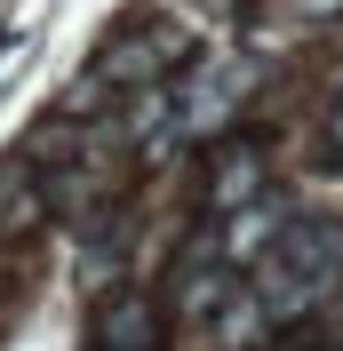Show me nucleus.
Instances as JSON below:
<instances>
[{"instance_id":"obj_1","label":"nucleus","mask_w":343,"mask_h":351,"mask_svg":"<svg viewBox=\"0 0 343 351\" xmlns=\"http://www.w3.org/2000/svg\"><path fill=\"white\" fill-rule=\"evenodd\" d=\"M176 56H184L176 32H128V40H112L104 56H96V80H104V88H152Z\"/></svg>"},{"instance_id":"obj_2","label":"nucleus","mask_w":343,"mask_h":351,"mask_svg":"<svg viewBox=\"0 0 343 351\" xmlns=\"http://www.w3.org/2000/svg\"><path fill=\"white\" fill-rule=\"evenodd\" d=\"M96 343H104V351H152V343H160V311H152V295H104V311H96Z\"/></svg>"},{"instance_id":"obj_3","label":"nucleus","mask_w":343,"mask_h":351,"mask_svg":"<svg viewBox=\"0 0 343 351\" xmlns=\"http://www.w3.org/2000/svg\"><path fill=\"white\" fill-rule=\"evenodd\" d=\"M208 192H215V208H224V216L256 208V199H263V160H256V152H224V160H215V184H208Z\"/></svg>"},{"instance_id":"obj_4","label":"nucleus","mask_w":343,"mask_h":351,"mask_svg":"<svg viewBox=\"0 0 343 351\" xmlns=\"http://www.w3.org/2000/svg\"><path fill=\"white\" fill-rule=\"evenodd\" d=\"M343 0H296V16H335Z\"/></svg>"},{"instance_id":"obj_5","label":"nucleus","mask_w":343,"mask_h":351,"mask_svg":"<svg viewBox=\"0 0 343 351\" xmlns=\"http://www.w3.org/2000/svg\"><path fill=\"white\" fill-rule=\"evenodd\" d=\"M327 136H335V160H343V96H335V120H327Z\"/></svg>"}]
</instances>
